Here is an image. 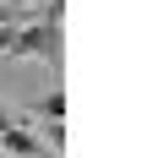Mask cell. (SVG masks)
I'll list each match as a JSON object with an SVG mask.
<instances>
[{
  "mask_svg": "<svg viewBox=\"0 0 158 158\" xmlns=\"http://www.w3.org/2000/svg\"><path fill=\"white\" fill-rule=\"evenodd\" d=\"M16 11H22V6H11V0H0V22H11Z\"/></svg>",
  "mask_w": 158,
  "mask_h": 158,
  "instance_id": "obj_4",
  "label": "cell"
},
{
  "mask_svg": "<svg viewBox=\"0 0 158 158\" xmlns=\"http://www.w3.org/2000/svg\"><path fill=\"white\" fill-rule=\"evenodd\" d=\"M60 22H49V16H38V22H0V60H44L60 71Z\"/></svg>",
  "mask_w": 158,
  "mask_h": 158,
  "instance_id": "obj_1",
  "label": "cell"
},
{
  "mask_svg": "<svg viewBox=\"0 0 158 158\" xmlns=\"http://www.w3.org/2000/svg\"><path fill=\"white\" fill-rule=\"evenodd\" d=\"M33 114H38V120H60V114H65V93H60V87H55V93H44L38 104H33Z\"/></svg>",
  "mask_w": 158,
  "mask_h": 158,
  "instance_id": "obj_3",
  "label": "cell"
},
{
  "mask_svg": "<svg viewBox=\"0 0 158 158\" xmlns=\"http://www.w3.org/2000/svg\"><path fill=\"white\" fill-rule=\"evenodd\" d=\"M44 158H49V153H44Z\"/></svg>",
  "mask_w": 158,
  "mask_h": 158,
  "instance_id": "obj_6",
  "label": "cell"
},
{
  "mask_svg": "<svg viewBox=\"0 0 158 158\" xmlns=\"http://www.w3.org/2000/svg\"><path fill=\"white\" fill-rule=\"evenodd\" d=\"M6 126H11V114H6V109H0V131H6Z\"/></svg>",
  "mask_w": 158,
  "mask_h": 158,
  "instance_id": "obj_5",
  "label": "cell"
},
{
  "mask_svg": "<svg viewBox=\"0 0 158 158\" xmlns=\"http://www.w3.org/2000/svg\"><path fill=\"white\" fill-rule=\"evenodd\" d=\"M0 147H6V158H44V153H49V147L38 142V136H27V131L16 126V120L0 131Z\"/></svg>",
  "mask_w": 158,
  "mask_h": 158,
  "instance_id": "obj_2",
  "label": "cell"
}]
</instances>
